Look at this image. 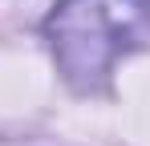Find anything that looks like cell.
Masks as SVG:
<instances>
[{
	"label": "cell",
	"instance_id": "1",
	"mask_svg": "<svg viewBox=\"0 0 150 146\" xmlns=\"http://www.w3.org/2000/svg\"><path fill=\"white\" fill-rule=\"evenodd\" d=\"M45 41L69 89L98 94L118 57L150 45V0H57Z\"/></svg>",
	"mask_w": 150,
	"mask_h": 146
}]
</instances>
